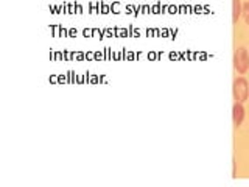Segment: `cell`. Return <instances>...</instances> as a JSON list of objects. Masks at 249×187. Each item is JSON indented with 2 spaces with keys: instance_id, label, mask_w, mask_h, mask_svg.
I'll return each instance as SVG.
<instances>
[{
  "instance_id": "cell-4",
  "label": "cell",
  "mask_w": 249,
  "mask_h": 187,
  "mask_svg": "<svg viewBox=\"0 0 249 187\" xmlns=\"http://www.w3.org/2000/svg\"><path fill=\"white\" fill-rule=\"evenodd\" d=\"M241 16V0H232V22L237 23Z\"/></svg>"
},
{
  "instance_id": "cell-1",
  "label": "cell",
  "mask_w": 249,
  "mask_h": 187,
  "mask_svg": "<svg viewBox=\"0 0 249 187\" xmlns=\"http://www.w3.org/2000/svg\"><path fill=\"white\" fill-rule=\"evenodd\" d=\"M232 92H233V98L240 103H243V101L248 100L249 97V84L246 81L245 76H238L233 80V84H232Z\"/></svg>"
},
{
  "instance_id": "cell-5",
  "label": "cell",
  "mask_w": 249,
  "mask_h": 187,
  "mask_svg": "<svg viewBox=\"0 0 249 187\" xmlns=\"http://www.w3.org/2000/svg\"><path fill=\"white\" fill-rule=\"evenodd\" d=\"M241 14H243L245 22L249 23V2H246V3L241 5Z\"/></svg>"
},
{
  "instance_id": "cell-3",
  "label": "cell",
  "mask_w": 249,
  "mask_h": 187,
  "mask_svg": "<svg viewBox=\"0 0 249 187\" xmlns=\"http://www.w3.org/2000/svg\"><path fill=\"white\" fill-rule=\"evenodd\" d=\"M245 119V108L243 105L240 103V101H235L232 106V120H233V125L235 127H240L241 122Z\"/></svg>"
},
{
  "instance_id": "cell-2",
  "label": "cell",
  "mask_w": 249,
  "mask_h": 187,
  "mask_svg": "<svg viewBox=\"0 0 249 187\" xmlns=\"http://www.w3.org/2000/svg\"><path fill=\"white\" fill-rule=\"evenodd\" d=\"M233 67L238 74H246L249 69V55L245 47H238L233 53Z\"/></svg>"
}]
</instances>
